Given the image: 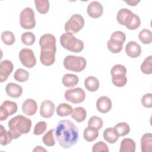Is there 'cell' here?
Here are the masks:
<instances>
[{
    "label": "cell",
    "mask_w": 152,
    "mask_h": 152,
    "mask_svg": "<svg viewBox=\"0 0 152 152\" xmlns=\"http://www.w3.org/2000/svg\"><path fill=\"white\" fill-rule=\"evenodd\" d=\"M63 65L64 68L69 71L79 72L86 68L87 61L82 56L68 55L64 58Z\"/></svg>",
    "instance_id": "277c9868"
},
{
    "label": "cell",
    "mask_w": 152,
    "mask_h": 152,
    "mask_svg": "<svg viewBox=\"0 0 152 152\" xmlns=\"http://www.w3.org/2000/svg\"><path fill=\"white\" fill-rule=\"evenodd\" d=\"M28 72L22 68L17 69L14 74V78L18 82H25L28 79Z\"/></svg>",
    "instance_id": "d6a6232c"
},
{
    "label": "cell",
    "mask_w": 152,
    "mask_h": 152,
    "mask_svg": "<svg viewBox=\"0 0 152 152\" xmlns=\"http://www.w3.org/2000/svg\"><path fill=\"white\" fill-rule=\"evenodd\" d=\"M86 110L83 107H77L73 109L71 117L77 122H82L86 118Z\"/></svg>",
    "instance_id": "4316f807"
},
{
    "label": "cell",
    "mask_w": 152,
    "mask_h": 152,
    "mask_svg": "<svg viewBox=\"0 0 152 152\" xmlns=\"http://www.w3.org/2000/svg\"><path fill=\"white\" fill-rule=\"evenodd\" d=\"M41 50H56V38L51 34L42 35L39 40Z\"/></svg>",
    "instance_id": "7c38bea8"
},
{
    "label": "cell",
    "mask_w": 152,
    "mask_h": 152,
    "mask_svg": "<svg viewBox=\"0 0 152 152\" xmlns=\"http://www.w3.org/2000/svg\"><path fill=\"white\" fill-rule=\"evenodd\" d=\"M47 128V124L45 121L37 122L34 128L33 134L36 135H40L44 133Z\"/></svg>",
    "instance_id": "ab89813d"
},
{
    "label": "cell",
    "mask_w": 152,
    "mask_h": 152,
    "mask_svg": "<svg viewBox=\"0 0 152 152\" xmlns=\"http://www.w3.org/2000/svg\"><path fill=\"white\" fill-rule=\"evenodd\" d=\"M141 104L147 108L152 107V94H145L141 98Z\"/></svg>",
    "instance_id": "b9f144b4"
},
{
    "label": "cell",
    "mask_w": 152,
    "mask_h": 152,
    "mask_svg": "<svg viewBox=\"0 0 152 152\" xmlns=\"http://www.w3.org/2000/svg\"><path fill=\"white\" fill-rule=\"evenodd\" d=\"M112 75V82L118 87H122L125 86L127 83V77H126V69L121 64H116L110 69Z\"/></svg>",
    "instance_id": "8992f818"
},
{
    "label": "cell",
    "mask_w": 152,
    "mask_h": 152,
    "mask_svg": "<svg viewBox=\"0 0 152 152\" xmlns=\"http://www.w3.org/2000/svg\"><path fill=\"white\" fill-rule=\"evenodd\" d=\"M5 91L8 96L12 98H18L21 96L23 88L17 84L10 83L5 87Z\"/></svg>",
    "instance_id": "44dd1931"
},
{
    "label": "cell",
    "mask_w": 152,
    "mask_h": 152,
    "mask_svg": "<svg viewBox=\"0 0 152 152\" xmlns=\"http://www.w3.org/2000/svg\"><path fill=\"white\" fill-rule=\"evenodd\" d=\"M55 104L54 103L49 100L43 101L40 104V114L45 118H50L54 113Z\"/></svg>",
    "instance_id": "e0dca14e"
},
{
    "label": "cell",
    "mask_w": 152,
    "mask_h": 152,
    "mask_svg": "<svg viewBox=\"0 0 152 152\" xmlns=\"http://www.w3.org/2000/svg\"><path fill=\"white\" fill-rule=\"evenodd\" d=\"M56 110L58 116L63 117L71 115L73 109L70 104L66 103H62L57 106Z\"/></svg>",
    "instance_id": "f1b7e54d"
},
{
    "label": "cell",
    "mask_w": 152,
    "mask_h": 152,
    "mask_svg": "<svg viewBox=\"0 0 152 152\" xmlns=\"http://www.w3.org/2000/svg\"><path fill=\"white\" fill-rule=\"evenodd\" d=\"M37 109V104L36 102L32 99H26L22 104L23 112L27 116L34 115Z\"/></svg>",
    "instance_id": "ffe728a7"
},
{
    "label": "cell",
    "mask_w": 152,
    "mask_h": 152,
    "mask_svg": "<svg viewBox=\"0 0 152 152\" xmlns=\"http://www.w3.org/2000/svg\"><path fill=\"white\" fill-rule=\"evenodd\" d=\"M112 102L107 96H101L96 102V108L99 112L102 113H106L109 112L112 108Z\"/></svg>",
    "instance_id": "ac0fdd59"
},
{
    "label": "cell",
    "mask_w": 152,
    "mask_h": 152,
    "mask_svg": "<svg viewBox=\"0 0 152 152\" xmlns=\"http://www.w3.org/2000/svg\"><path fill=\"white\" fill-rule=\"evenodd\" d=\"M87 12L90 17L97 18L102 16L103 12V8L102 5L98 1H93L88 4Z\"/></svg>",
    "instance_id": "9a60e30c"
},
{
    "label": "cell",
    "mask_w": 152,
    "mask_h": 152,
    "mask_svg": "<svg viewBox=\"0 0 152 152\" xmlns=\"http://www.w3.org/2000/svg\"><path fill=\"white\" fill-rule=\"evenodd\" d=\"M103 136L105 141L110 144L115 143L118 141L119 137L116 129L112 127L106 128L103 131Z\"/></svg>",
    "instance_id": "7402d4cb"
},
{
    "label": "cell",
    "mask_w": 152,
    "mask_h": 152,
    "mask_svg": "<svg viewBox=\"0 0 152 152\" xmlns=\"http://www.w3.org/2000/svg\"><path fill=\"white\" fill-rule=\"evenodd\" d=\"M56 50H41L40 60L41 63L45 66L52 65L55 61Z\"/></svg>",
    "instance_id": "2e32d148"
},
{
    "label": "cell",
    "mask_w": 152,
    "mask_h": 152,
    "mask_svg": "<svg viewBox=\"0 0 152 152\" xmlns=\"http://www.w3.org/2000/svg\"><path fill=\"white\" fill-rule=\"evenodd\" d=\"M99 136L98 130L93 127H87L83 132V137L85 140L88 142H92L94 141Z\"/></svg>",
    "instance_id": "83f0119b"
},
{
    "label": "cell",
    "mask_w": 152,
    "mask_h": 152,
    "mask_svg": "<svg viewBox=\"0 0 152 152\" xmlns=\"http://www.w3.org/2000/svg\"><path fill=\"white\" fill-rule=\"evenodd\" d=\"M103 122L102 119L97 116H91L88 121V126L93 127L97 130H99L103 126Z\"/></svg>",
    "instance_id": "f35d334b"
},
{
    "label": "cell",
    "mask_w": 152,
    "mask_h": 152,
    "mask_svg": "<svg viewBox=\"0 0 152 152\" xmlns=\"http://www.w3.org/2000/svg\"><path fill=\"white\" fill-rule=\"evenodd\" d=\"M125 52L129 57L136 58L141 55V48L136 42L130 41L125 46Z\"/></svg>",
    "instance_id": "d6986e66"
},
{
    "label": "cell",
    "mask_w": 152,
    "mask_h": 152,
    "mask_svg": "<svg viewBox=\"0 0 152 152\" xmlns=\"http://www.w3.org/2000/svg\"><path fill=\"white\" fill-rule=\"evenodd\" d=\"M84 86L87 90L91 92L97 91L99 87V81L94 76H89L84 80Z\"/></svg>",
    "instance_id": "d4e9b609"
},
{
    "label": "cell",
    "mask_w": 152,
    "mask_h": 152,
    "mask_svg": "<svg viewBox=\"0 0 152 152\" xmlns=\"http://www.w3.org/2000/svg\"><path fill=\"white\" fill-rule=\"evenodd\" d=\"M126 4H128L130 6H136L137 5V4H138L140 1H132V0H130V1H125Z\"/></svg>",
    "instance_id": "ee69618b"
},
{
    "label": "cell",
    "mask_w": 152,
    "mask_h": 152,
    "mask_svg": "<svg viewBox=\"0 0 152 152\" xmlns=\"http://www.w3.org/2000/svg\"><path fill=\"white\" fill-rule=\"evenodd\" d=\"M53 133L54 129H51L43 135L42 141L46 145L52 147L55 144V141L53 138Z\"/></svg>",
    "instance_id": "74e56055"
},
{
    "label": "cell",
    "mask_w": 152,
    "mask_h": 152,
    "mask_svg": "<svg viewBox=\"0 0 152 152\" xmlns=\"http://www.w3.org/2000/svg\"><path fill=\"white\" fill-rule=\"evenodd\" d=\"M55 136L61 147L69 148L78 141V129L73 122L68 119L61 120L56 126Z\"/></svg>",
    "instance_id": "6da1fadb"
},
{
    "label": "cell",
    "mask_w": 152,
    "mask_h": 152,
    "mask_svg": "<svg viewBox=\"0 0 152 152\" xmlns=\"http://www.w3.org/2000/svg\"><path fill=\"white\" fill-rule=\"evenodd\" d=\"M140 24H141V20L139 16H138L135 14H134V17H133L132 21L131 23V24L128 27H126V28L131 30H134L140 27Z\"/></svg>",
    "instance_id": "7bdbcfd3"
},
{
    "label": "cell",
    "mask_w": 152,
    "mask_h": 152,
    "mask_svg": "<svg viewBox=\"0 0 152 152\" xmlns=\"http://www.w3.org/2000/svg\"><path fill=\"white\" fill-rule=\"evenodd\" d=\"M141 149L142 152H151L152 151V134L146 133L141 139Z\"/></svg>",
    "instance_id": "603a6c76"
},
{
    "label": "cell",
    "mask_w": 152,
    "mask_h": 152,
    "mask_svg": "<svg viewBox=\"0 0 152 152\" xmlns=\"http://www.w3.org/2000/svg\"><path fill=\"white\" fill-rule=\"evenodd\" d=\"M22 42L27 46H31L33 45L36 40L35 35L30 31H26L22 34L21 37Z\"/></svg>",
    "instance_id": "d590c367"
},
{
    "label": "cell",
    "mask_w": 152,
    "mask_h": 152,
    "mask_svg": "<svg viewBox=\"0 0 152 152\" xmlns=\"http://www.w3.org/2000/svg\"><path fill=\"white\" fill-rule=\"evenodd\" d=\"M109 148L107 145L103 141H99L94 144L92 147L93 152H99L104 151L109 152Z\"/></svg>",
    "instance_id": "60d3db41"
},
{
    "label": "cell",
    "mask_w": 152,
    "mask_h": 152,
    "mask_svg": "<svg viewBox=\"0 0 152 152\" xmlns=\"http://www.w3.org/2000/svg\"><path fill=\"white\" fill-rule=\"evenodd\" d=\"M138 38L143 44H150L152 42L151 31L148 29H142L138 34Z\"/></svg>",
    "instance_id": "1f68e13d"
},
{
    "label": "cell",
    "mask_w": 152,
    "mask_h": 152,
    "mask_svg": "<svg viewBox=\"0 0 152 152\" xmlns=\"http://www.w3.org/2000/svg\"><path fill=\"white\" fill-rule=\"evenodd\" d=\"M1 144L2 145H7L9 144L11 141L12 138L8 131L4 128L2 125H1V133H0Z\"/></svg>",
    "instance_id": "8d00e7d4"
},
{
    "label": "cell",
    "mask_w": 152,
    "mask_h": 152,
    "mask_svg": "<svg viewBox=\"0 0 152 152\" xmlns=\"http://www.w3.org/2000/svg\"><path fill=\"white\" fill-rule=\"evenodd\" d=\"M66 100L73 103L78 104L82 103L86 99V93L83 89L80 87L67 90L64 94Z\"/></svg>",
    "instance_id": "9c48e42d"
},
{
    "label": "cell",
    "mask_w": 152,
    "mask_h": 152,
    "mask_svg": "<svg viewBox=\"0 0 152 152\" xmlns=\"http://www.w3.org/2000/svg\"><path fill=\"white\" fill-rule=\"evenodd\" d=\"M79 79L77 75L73 74H66L62 79V83L66 87H74L78 83Z\"/></svg>",
    "instance_id": "484cf974"
},
{
    "label": "cell",
    "mask_w": 152,
    "mask_h": 152,
    "mask_svg": "<svg viewBox=\"0 0 152 152\" xmlns=\"http://www.w3.org/2000/svg\"><path fill=\"white\" fill-rule=\"evenodd\" d=\"M136 144L135 141L128 138H124L121 142L119 152H135Z\"/></svg>",
    "instance_id": "cb8c5ba5"
},
{
    "label": "cell",
    "mask_w": 152,
    "mask_h": 152,
    "mask_svg": "<svg viewBox=\"0 0 152 152\" xmlns=\"http://www.w3.org/2000/svg\"><path fill=\"white\" fill-rule=\"evenodd\" d=\"M1 40L6 45H12L15 42V36L11 31H4L1 34Z\"/></svg>",
    "instance_id": "e575fe53"
},
{
    "label": "cell",
    "mask_w": 152,
    "mask_h": 152,
    "mask_svg": "<svg viewBox=\"0 0 152 152\" xmlns=\"http://www.w3.org/2000/svg\"><path fill=\"white\" fill-rule=\"evenodd\" d=\"M14 69V65L10 60H4L0 63V82L5 81L8 76L11 74Z\"/></svg>",
    "instance_id": "5bb4252c"
},
{
    "label": "cell",
    "mask_w": 152,
    "mask_h": 152,
    "mask_svg": "<svg viewBox=\"0 0 152 152\" xmlns=\"http://www.w3.org/2000/svg\"><path fill=\"white\" fill-rule=\"evenodd\" d=\"M33 151H46V150L43 148L42 146H36L35 147V148L33 150Z\"/></svg>",
    "instance_id": "f6af8a7d"
},
{
    "label": "cell",
    "mask_w": 152,
    "mask_h": 152,
    "mask_svg": "<svg viewBox=\"0 0 152 152\" xmlns=\"http://www.w3.org/2000/svg\"><path fill=\"white\" fill-rule=\"evenodd\" d=\"M35 14L33 10L26 7L21 11L20 14V24L24 29H32L36 26Z\"/></svg>",
    "instance_id": "52a82bcc"
},
{
    "label": "cell",
    "mask_w": 152,
    "mask_h": 152,
    "mask_svg": "<svg viewBox=\"0 0 152 152\" xmlns=\"http://www.w3.org/2000/svg\"><path fill=\"white\" fill-rule=\"evenodd\" d=\"M35 6L37 11L42 14H46L49 10V2L47 0H35Z\"/></svg>",
    "instance_id": "f546056e"
},
{
    "label": "cell",
    "mask_w": 152,
    "mask_h": 152,
    "mask_svg": "<svg viewBox=\"0 0 152 152\" xmlns=\"http://www.w3.org/2000/svg\"><path fill=\"white\" fill-rule=\"evenodd\" d=\"M141 71L145 74L150 75L152 73V56L150 55L145 58L141 65Z\"/></svg>",
    "instance_id": "4dcf8cb0"
},
{
    "label": "cell",
    "mask_w": 152,
    "mask_h": 152,
    "mask_svg": "<svg viewBox=\"0 0 152 152\" xmlns=\"http://www.w3.org/2000/svg\"><path fill=\"white\" fill-rule=\"evenodd\" d=\"M60 43L65 49L72 52L79 53L84 49L83 42L70 33L66 32L61 36Z\"/></svg>",
    "instance_id": "3957f363"
},
{
    "label": "cell",
    "mask_w": 152,
    "mask_h": 152,
    "mask_svg": "<svg viewBox=\"0 0 152 152\" xmlns=\"http://www.w3.org/2000/svg\"><path fill=\"white\" fill-rule=\"evenodd\" d=\"M134 14L131 10L127 8H122L117 13V21L121 25L128 27L132 21Z\"/></svg>",
    "instance_id": "4fadbf2b"
},
{
    "label": "cell",
    "mask_w": 152,
    "mask_h": 152,
    "mask_svg": "<svg viewBox=\"0 0 152 152\" xmlns=\"http://www.w3.org/2000/svg\"><path fill=\"white\" fill-rule=\"evenodd\" d=\"M84 26V19L80 14H73L66 22L64 28L66 32L75 34L81 30Z\"/></svg>",
    "instance_id": "ba28073f"
},
{
    "label": "cell",
    "mask_w": 152,
    "mask_h": 152,
    "mask_svg": "<svg viewBox=\"0 0 152 152\" xmlns=\"http://www.w3.org/2000/svg\"><path fill=\"white\" fill-rule=\"evenodd\" d=\"M125 40L126 36L124 32L116 31L111 34L110 39L107 43V49L113 53H119L122 49Z\"/></svg>",
    "instance_id": "5b68a950"
},
{
    "label": "cell",
    "mask_w": 152,
    "mask_h": 152,
    "mask_svg": "<svg viewBox=\"0 0 152 152\" xmlns=\"http://www.w3.org/2000/svg\"><path fill=\"white\" fill-rule=\"evenodd\" d=\"M19 58L22 65L28 68L34 67L36 64L34 53L31 49L28 48H24L20 51Z\"/></svg>",
    "instance_id": "30bf717a"
},
{
    "label": "cell",
    "mask_w": 152,
    "mask_h": 152,
    "mask_svg": "<svg viewBox=\"0 0 152 152\" xmlns=\"http://www.w3.org/2000/svg\"><path fill=\"white\" fill-rule=\"evenodd\" d=\"M9 130L12 139H17L22 134L28 133L31 127V121L23 115H17L8 121Z\"/></svg>",
    "instance_id": "7a4b0ae2"
},
{
    "label": "cell",
    "mask_w": 152,
    "mask_h": 152,
    "mask_svg": "<svg viewBox=\"0 0 152 152\" xmlns=\"http://www.w3.org/2000/svg\"><path fill=\"white\" fill-rule=\"evenodd\" d=\"M117 131L119 136L123 137L126 135L130 131L129 125L126 122L118 123L114 127Z\"/></svg>",
    "instance_id": "836d02e7"
},
{
    "label": "cell",
    "mask_w": 152,
    "mask_h": 152,
    "mask_svg": "<svg viewBox=\"0 0 152 152\" xmlns=\"http://www.w3.org/2000/svg\"><path fill=\"white\" fill-rule=\"evenodd\" d=\"M18 109L17 104L12 101L5 100L0 107V121L6 120L9 116L14 114Z\"/></svg>",
    "instance_id": "8fae6325"
}]
</instances>
